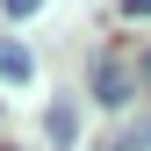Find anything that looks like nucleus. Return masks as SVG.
I'll list each match as a JSON object with an SVG mask.
<instances>
[{
    "label": "nucleus",
    "instance_id": "f257e3e1",
    "mask_svg": "<svg viewBox=\"0 0 151 151\" xmlns=\"http://www.w3.org/2000/svg\"><path fill=\"white\" fill-rule=\"evenodd\" d=\"M93 101H101V108H122V101H129V65L115 58V50L93 58Z\"/></svg>",
    "mask_w": 151,
    "mask_h": 151
},
{
    "label": "nucleus",
    "instance_id": "f03ea898",
    "mask_svg": "<svg viewBox=\"0 0 151 151\" xmlns=\"http://www.w3.org/2000/svg\"><path fill=\"white\" fill-rule=\"evenodd\" d=\"M29 72H36V58L22 43H0V79H29Z\"/></svg>",
    "mask_w": 151,
    "mask_h": 151
},
{
    "label": "nucleus",
    "instance_id": "7ed1b4c3",
    "mask_svg": "<svg viewBox=\"0 0 151 151\" xmlns=\"http://www.w3.org/2000/svg\"><path fill=\"white\" fill-rule=\"evenodd\" d=\"M43 129H50V144H72V108L58 101V108H50V115H43Z\"/></svg>",
    "mask_w": 151,
    "mask_h": 151
},
{
    "label": "nucleus",
    "instance_id": "20e7f679",
    "mask_svg": "<svg viewBox=\"0 0 151 151\" xmlns=\"http://www.w3.org/2000/svg\"><path fill=\"white\" fill-rule=\"evenodd\" d=\"M0 7H7V14H14V22H29V14H36V7H43V0H0Z\"/></svg>",
    "mask_w": 151,
    "mask_h": 151
},
{
    "label": "nucleus",
    "instance_id": "39448f33",
    "mask_svg": "<svg viewBox=\"0 0 151 151\" xmlns=\"http://www.w3.org/2000/svg\"><path fill=\"white\" fill-rule=\"evenodd\" d=\"M122 14L129 22H151V0H122Z\"/></svg>",
    "mask_w": 151,
    "mask_h": 151
},
{
    "label": "nucleus",
    "instance_id": "423d86ee",
    "mask_svg": "<svg viewBox=\"0 0 151 151\" xmlns=\"http://www.w3.org/2000/svg\"><path fill=\"white\" fill-rule=\"evenodd\" d=\"M137 72H144V79H151V50H144V58H137Z\"/></svg>",
    "mask_w": 151,
    "mask_h": 151
},
{
    "label": "nucleus",
    "instance_id": "0eeeda50",
    "mask_svg": "<svg viewBox=\"0 0 151 151\" xmlns=\"http://www.w3.org/2000/svg\"><path fill=\"white\" fill-rule=\"evenodd\" d=\"M115 151H122V144H115Z\"/></svg>",
    "mask_w": 151,
    "mask_h": 151
}]
</instances>
